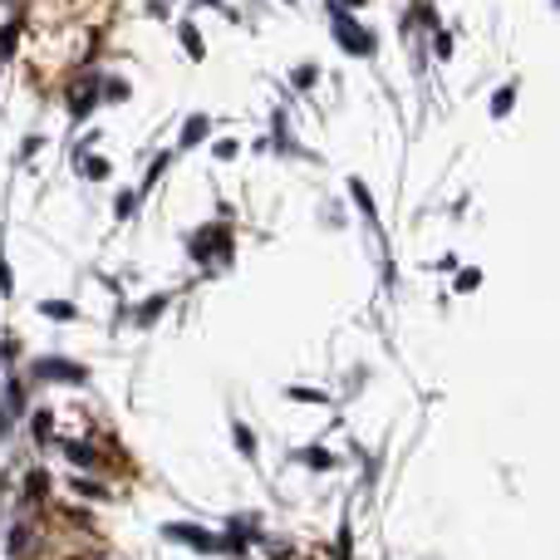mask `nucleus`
<instances>
[{
  "mask_svg": "<svg viewBox=\"0 0 560 560\" xmlns=\"http://www.w3.org/2000/svg\"><path fill=\"white\" fill-rule=\"evenodd\" d=\"M35 374H40V379H69V383H84V369H79V364H64V359H44V364H35Z\"/></svg>",
  "mask_w": 560,
  "mask_h": 560,
  "instance_id": "1",
  "label": "nucleus"
},
{
  "mask_svg": "<svg viewBox=\"0 0 560 560\" xmlns=\"http://www.w3.org/2000/svg\"><path fill=\"white\" fill-rule=\"evenodd\" d=\"M339 40H349V44L359 49V54H369V35H359V30H354L349 20H339Z\"/></svg>",
  "mask_w": 560,
  "mask_h": 560,
  "instance_id": "2",
  "label": "nucleus"
},
{
  "mask_svg": "<svg viewBox=\"0 0 560 560\" xmlns=\"http://www.w3.org/2000/svg\"><path fill=\"white\" fill-rule=\"evenodd\" d=\"M15 54V25H0V59Z\"/></svg>",
  "mask_w": 560,
  "mask_h": 560,
  "instance_id": "3",
  "label": "nucleus"
}]
</instances>
